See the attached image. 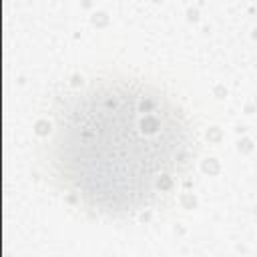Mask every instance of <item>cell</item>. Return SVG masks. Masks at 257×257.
<instances>
[{
    "label": "cell",
    "instance_id": "1",
    "mask_svg": "<svg viewBox=\"0 0 257 257\" xmlns=\"http://www.w3.org/2000/svg\"><path fill=\"white\" fill-rule=\"evenodd\" d=\"M197 139L159 86L108 76L68 94L54 114L48 163L82 207L131 215L159 205L189 171Z\"/></svg>",
    "mask_w": 257,
    "mask_h": 257
}]
</instances>
